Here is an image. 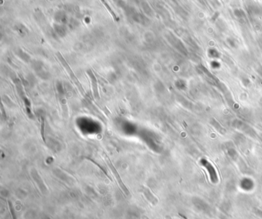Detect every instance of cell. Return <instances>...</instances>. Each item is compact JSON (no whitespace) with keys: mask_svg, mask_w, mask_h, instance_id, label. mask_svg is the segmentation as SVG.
I'll return each instance as SVG.
<instances>
[{"mask_svg":"<svg viewBox=\"0 0 262 219\" xmlns=\"http://www.w3.org/2000/svg\"><path fill=\"white\" fill-rule=\"evenodd\" d=\"M41 136L44 142H45V120L44 118H41Z\"/></svg>","mask_w":262,"mask_h":219,"instance_id":"8","label":"cell"},{"mask_svg":"<svg viewBox=\"0 0 262 219\" xmlns=\"http://www.w3.org/2000/svg\"><path fill=\"white\" fill-rule=\"evenodd\" d=\"M218 15H219V13H216L215 14H214V15L213 18H212V19H211V20H213V22L215 21L216 19H217V18H218Z\"/></svg>","mask_w":262,"mask_h":219,"instance_id":"12","label":"cell"},{"mask_svg":"<svg viewBox=\"0 0 262 219\" xmlns=\"http://www.w3.org/2000/svg\"><path fill=\"white\" fill-rule=\"evenodd\" d=\"M247 10L251 15H262V6L260 5L249 4L247 6Z\"/></svg>","mask_w":262,"mask_h":219,"instance_id":"4","label":"cell"},{"mask_svg":"<svg viewBox=\"0 0 262 219\" xmlns=\"http://www.w3.org/2000/svg\"><path fill=\"white\" fill-rule=\"evenodd\" d=\"M8 209H9V211H10V215L12 216V219H17L16 216H15V211H14V209L13 208V205L11 204L10 202H8Z\"/></svg>","mask_w":262,"mask_h":219,"instance_id":"9","label":"cell"},{"mask_svg":"<svg viewBox=\"0 0 262 219\" xmlns=\"http://www.w3.org/2000/svg\"><path fill=\"white\" fill-rule=\"evenodd\" d=\"M101 2H102V4H103L104 6H105L106 7V8H107V10H108V12H109V13H110V14H111V15H112V16L113 17V19H114L115 21L118 22V20H119V19H118V17L117 16V15H115V13L114 12H113V10H112V8H111V7L109 6V5H108V3H107V2H106L105 1V0H101Z\"/></svg>","mask_w":262,"mask_h":219,"instance_id":"7","label":"cell"},{"mask_svg":"<svg viewBox=\"0 0 262 219\" xmlns=\"http://www.w3.org/2000/svg\"><path fill=\"white\" fill-rule=\"evenodd\" d=\"M234 15L239 19H246V14L242 8H235L234 10Z\"/></svg>","mask_w":262,"mask_h":219,"instance_id":"6","label":"cell"},{"mask_svg":"<svg viewBox=\"0 0 262 219\" xmlns=\"http://www.w3.org/2000/svg\"><path fill=\"white\" fill-rule=\"evenodd\" d=\"M56 55H57L58 59H59V60L61 63V65H63V67L65 68V69L66 70V72H67L68 74L69 75L70 78H71V79H72V82H74V84L76 86H77V88H78V89L81 92V94H82L83 96H86V95H85V92L84 89H83L82 85V84L80 83V82L78 81V78H77V77L75 76V75L74 74V72H73V71L72 70V69L70 68L69 65L68 64V62H66V59H64V57L62 56V55H61L60 52H57L56 53Z\"/></svg>","mask_w":262,"mask_h":219,"instance_id":"1","label":"cell"},{"mask_svg":"<svg viewBox=\"0 0 262 219\" xmlns=\"http://www.w3.org/2000/svg\"><path fill=\"white\" fill-rule=\"evenodd\" d=\"M209 54L211 55V56H213V57H215V56L218 57V55H219L218 52L215 50H214V49H211V50L209 51Z\"/></svg>","mask_w":262,"mask_h":219,"instance_id":"10","label":"cell"},{"mask_svg":"<svg viewBox=\"0 0 262 219\" xmlns=\"http://www.w3.org/2000/svg\"><path fill=\"white\" fill-rule=\"evenodd\" d=\"M211 2H213V4L214 5V6H220L219 1H218V0H211Z\"/></svg>","mask_w":262,"mask_h":219,"instance_id":"11","label":"cell"},{"mask_svg":"<svg viewBox=\"0 0 262 219\" xmlns=\"http://www.w3.org/2000/svg\"><path fill=\"white\" fill-rule=\"evenodd\" d=\"M107 162H108V166L110 167V169H111V170L112 171V173L114 174L116 180H117V181H118V185H119V186H120V187H121V188L122 189L123 192H125V193L127 195H129V190H128V188H126V186L125 185V184L123 183V181H122V179H121V178H120V175H119V174H118V171H117L116 169H115V168L114 165L112 164V162L110 161V159L108 158H107Z\"/></svg>","mask_w":262,"mask_h":219,"instance_id":"2","label":"cell"},{"mask_svg":"<svg viewBox=\"0 0 262 219\" xmlns=\"http://www.w3.org/2000/svg\"><path fill=\"white\" fill-rule=\"evenodd\" d=\"M199 3H201L202 6H206V3H205V0H197Z\"/></svg>","mask_w":262,"mask_h":219,"instance_id":"13","label":"cell"},{"mask_svg":"<svg viewBox=\"0 0 262 219\" xmlns=\"http://www.w3.org/2000/svg\"><path fill=\"white\" fill-rule=\"evenodd\" d=\"M88 75H89V78H90V80H91L92 88L94 98H95L96 100H99L100 95L99 92V86H98L97 79L95 78V75H94V73H93L92 70H89V71H88Z\"/></svg>","mask_w":262,"mask_h":219,"instance_id":"3","label":"cell"},{"mask_svg":"<svg viewBox=\"0 0 262 219\" xmlns=\"http://www.w3.org/2000/svg\"><path fill=\"white\" fill-rule=\"evenodd\" d=\"M203 164H204V166L208 169V172H209V175H210V177H211V181H213V182H216V181H218V177H217V174H216V171L214 169V167L210 164L208 161H202Z\"/></svg>","mask_w":262,"mask_h":219,"instance_id":"5","label":"cell"}]
</instances>
